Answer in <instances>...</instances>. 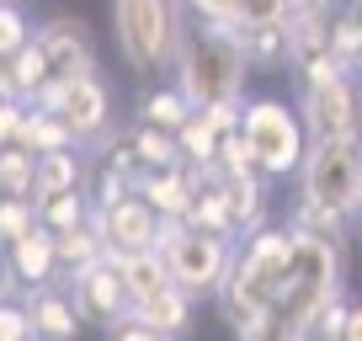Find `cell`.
<instances>
[{"instance_id": "obj_1", "label": "cell", "mask_w": 362, "mask_h": 341, "mask_svg": "<svg viewBox=\"0 0 362 341\" xmlns=\"http://www.w3.org/2000/svg\"><path fill=\"white\" fill-rule=\"evenodd\" d=\"M112 37L134 75H176L187 43V6L181 0H112Z\"/></svg>"}, {"instance_id": "obj_2", "label": "cell", "mask_w": 362, "mask_h": 341, "mask_svg": "<svg viewBox=\"0 0 362 341\" xmlns=\"http://www.w3.org/2000/svg\"><path fill=\"white\" fill-rule=\"evenodd\" d=\"M245 69H250V54L235 27H218V22L187 27V43L176 59V86L192 96V107L245 102Z\"/></svg>"}, {"instance_id": "obj_3", "label": "cell", "mask_w": 362, "mask_h": 341, "mask_svg": "<svg viewBox=\"0 0 362 341\" xmlns=\"http://www.w3.org/2000/svg\"><path fill=\"white\" fill-rule=\"evenodd\" d=\"M298 208L315 219H362V139H315L298 166Z\"/></svg>"}, {"instance_id": "obj_4", "label": "cell", "mask_w": 362, "mask_h": 341, "mask_svg": "<svg viewBox=\"0 0 362 341\" xmlns=\"http://www.w3.org/2000/svg\"><path fill=\"white\" fill-rule=\"evenodd\" d=\"M288 229H293V267H288V277L277 283V299H272V304L304 325L320 304H330V299L341 294V277H346V256H341V250L346 245L320 235V229H309V224H293V219H288Z\"/></svg>"}, {"instance_id": "obj_5", "label": "cell", "mask_w": 362, "mask_h": 341, "mask_svg": "<svg viewBox=\"0 0 362 341\" xmlns=\"http://www.w3.org/2000/svg\"><path fill=\"white\" fill-rule=\"evenodd\" d=\"M155 250L165 256L170 277H176L187 294L208 299V294H218V288H224L229 267H235L240 240H229V235H208V229H192L187 219H165V224H160Z\"/></svg>"}, {"instance_id": "obj_6", "label": "cell", "mask_w": 362, "mask_h": 341, "mask_svg": "<svg viewBox=\"0 0 362 341\" xmlns=\"http://www.w3.org/2000/svg\"><path fill=\"white\" fill-rule=\"evenodd\" d=\"M240 134L250 139V149H256L261 176H267V182L298 176V166H304V155H309L304 117H298L288 102H277V96H245V112H240Z\"/></svg>"}, {"instance_id": "obj_7", "label": "cell", "mask_w": 362, "mask_h": 341, "mask_svg": "<svg viewBox=\"0 0 362 341\" xmlns=\"http://www.w3.org/2000/svg\"><path fill=\"white\" fill-rule=\"evenodd\" d=\"M298 117H304L309 144L315 139H362V75L341 69L330 80H309L298 96Z\"/></svg>"}, {"instance_id": "obj_8", "label": "cell", "mask_w": 362, "mask_h": 341, "mask_svg": "<svg viewBox=\"0 0 362 341\" xmlns=\"http://www.w3.org/2000/svg\"><path fill=\"white\" fill-rule=\"evenodd\" d=\"M37 102L54 107V112L75 128L80 144H107V139L117 134V128H112L117 123V102H112V86L102 80V69L75 75V80H64V86H48Z\"/></svg>"}, {"instance_id": "obj_9", "label": "cell", "mask_w": 362, "mask_h": 341, "mask_svg": "<svg viewBox=\"0 0 362 341\" xmlns=\"http://www.w3.org/2000/svg\"><path fill=\"white\" fill-rule=\"evenodd\" d=\"M64 294L75 299L80 320L96 325V330H107V325H117L123 315H134V299H128V283H123V272H117L112 256L80 267V272H64Z\"/></svg>"}, {"instance_id": "obj_10", "label": "cell", "mask_w": 362, "mask_h": 341, "mask_svg": "<svg viewBox=\"0 0 362 341\" xmlns=\"http://www.w3.org/2000/svg\"><path fill=\"white\" fill-rule=\"evenodd\" d=\"M33 43L43 48L48 86H64V80L96 69V37H90V22H80V16H48V22H37Z\"/></svg>"}, {"instance_id": "obj_11", "label": "cell", "mask_w": 362, "mask_h": 341, "mask_svg": "<svg viewBox=\"0 0 362 341\" xmlns=\"http://www.w3.org/2000/svg\"><path fill=\"white\" fill-rule=\"evenodd\" d=\"M90 219H96V229H102L107 250H149L160 240V224H165V214H160L139 187L123 192V197H112V203H102Z\"/></svg>"}, {"instance_id": "obj_12", "label": "cell", "mask_w": 362, "mask_h": 341, "mask_svg": "<svg viewBox=\"0 0 362 341\" xmlns=\"http://www.w3.org/2000/svg\"><path fill=\"white\" fill-rule=\"evenodd\" d=\"M218 315L229 320V325H245V320H256L261 309H272V299H277V277H267V272H256V267L245 262L235 250V267H229V277H224V288H218Z\"/></svg>"}, {"instance_id": "obj_13", "label": "cell", "mask_w": 362, "mask_h": 341, "mask_svg": "<svg viewBox=\"0 0 362 341\" xmlns=\"http://www.w3.org/2000/svg\"><path fill=\"white\" fill-rule=\"evenodd\" d=\"M6 262H11V277H16L22 294L27 288H48V283L64 277V267H59V235L43 229V224H37L33 235L11 240V245H6Z\"/></svg>"}, {"instance_id": "obj_14", "label": "cell", "mask_w": 362, "mask_h": 341, "mask_svg": "<svg viewBox=\"0 0 362 341\" xmlns=\"http://www.w3.org/2000/svg\"><path fill=\"white\" fill-rule=\"evenodd\" d=\"M27 309H33V330L43 341H80L86 320H80L75 299L64 294V283H48V288H27Z\"/></svg>"}, {"instance_id": "obj_15", "label": "cell", "mask_w": 362, "mask_h": 341, "mask_svg": "<svg viewBox=\"0 0 362 341\" xmlns=\"http://www.w3.org/2000/svg\"><path fill=\"white\" fill-rule=\"evenodd\" d=\"M134 315L144 320V325H155L160 336L181 341V336H192V325H197V294H187L181 283H165L155 299H139Z\"/></svg>"}, {"instance_id": "obj_16", "label": "cell", "mask_w": 362, "mask_h": 341, "mask_svg": "<svg viewBox=\"0 0 362 341\" xmlns=\"http://www.w3.org/2000/svg\"><path fill=\"white\" fill-rule=\"evenodd\" d=\"M197 182H203V176H197L192 166H165V170H139L134 176V187L165 219H187V208H192V197H197Z\"/></svg>"}, {"instance_id": "obj_17", "label": "cell", "mask_w": 362, "mask_h": 341, "mask_svg": "<svg viewBox=\"0 0 362 341\" xmlns=\"http://www.w3.org/2000/svg\"><path fill=\"white\" fill-rule=\"evenodd\" d=\"M240 256H245L256 272H267V277L283 283L288 267H293V229H288V224H261L256 235L240 240Z\"/></svg>"}, {"instance_id": "obj_18", "label": "cell", "mask_w": 362, "mask_h": 341, "mask_svg": "<svg viewBox=\"0 0 362 341\" xmlns=\"http://www.w3.org/2000/svg\"><path fill=\"white\" fill-rule=\"evenodd\" d=\"M187 224H192V229H208V235L240 240V229H235V203H229V182H224V176H203V182H197V197H192V208H187Z\"/></svg>"}, {"instance_id": "obj_19", "label": "cell", "mask_w": 362, "mask_h": 341, "mask_svg": "<svg viewBox=\"0 0 362 341\" xmlns=\"http://www.w3.org/2000/svg\"><path fill=\"white\" fill-rule=\"evenodd\" d=\"M112 262H117V272H123L134 304H139V299H155L165 283H176L170 267H165V256H160L155 245H149V250H112Z\"/></svg>"}, {"instance_id": "obj_20", "label": "cell", "mask_w": 362, "mask_h": 341, "mask_svg": "<svg viewBox=\"0 0 362 341\" xmlns=\"http://www.w3.org/2000/svg\"><path fill=\"white\" fill-rule=\"evenodd\" d=\"M224 182H229V203H235V229H240V240L256 235L261 224H272L267 176H224Z\"/></svg>"}, {"instance_id": "obj_21", "label": "cell", "mask_w": 362, "mask_h": 341, "mask_svg": "<svg viewBox=\"0 0 362 341\" xmlns=\"http://www.w3.org/2000/svg\"><path fill=\"white\" fill-rule=\"evenodd\" d=\"M16 144H27L33 155H48V149H69V144H80V139H75V128H69L64 117L54 112V107H43V102H27L22 139H16Z\"/></svg>"}, {"instance_id": "obj_22", "label": "cell", "mask_w": 362, "mask_h": 341, "mask_svg": "<svg viewBox=\"0 0 362 341\" xmlns=\"http://www.w3.org/2000/svg\"><path fill=\"white\" fill-rule=\"evenodd\" d=\"M69 187H86V155H80V144L37 155V192H33V203L48 197V192H69Z\"/></svg>"}, {"instance_id": "obj_23", "label": "cell", "mask_w": 362, "mask_h": 341, "mask_svg": "<svg viewBox=\"0 0 362 341\" xmlns=\"http://www.w3.org/2000/svg\"><path fill=\"white\" fill-rule=\"evenodd\" d=\"M197 107H192V96L181 91V86H149L144 96H139V123H155V128H170V134H176L181 123H187V117H192Z\"/></svg>"}, {"instance_id": "obj_24", "label": "cell", "mask_w": 362, "mask_h": 341, "mask_svg": "<svg viewBox=\"0 0 362 341\" xmlns=\"http://www.w3.org/2000/svg\"><path fill=\"white\" fill-rule=\"evenodd\" d=\"M123 134H128V149H134L139 170H165V166H181V149H176V134H170V128L134 123V128H123Z\"/></svg>"}, {"instance_id": "obj_25", "label": "cell", "mask_w": 362, "mask_h": 341, "mask_svg": "<svg viewBox=\"0 0 362 341\" xmlns=\"http://www.w3.org/2000/svg\"><path fill=\"white\" fill-rule=\"evenodd\" d=\"M90 214H96V203H90L86 187H69V192H48V197H37V224L54 229V235H64V229L86 224Z\"/></svg>"}, {"instance_id": "obj_26", "label": "cell", "mask_w": 362, "mask_h": 341, "mask_svg": "<svg viewBox=\"0 0 362 341\" xmlns=\"http://www.w3.org/2000/svg\"><path fill=\"white\" fill-rule=\"evenodd\" d=\"M102 256H112V250H107L96 219H86V224H75V229H64V235H59V267H64V272H80V267L102 262Z\"/></svg>"}, {"instance_id": "obj_27", "label": "cell", "mask_w": 362, "mask_h": 341, "mask_svg": "<svg viewBox=\"0 0 362 341\" xmlns=\"http://www.w3.org/2000/svg\"><path fill=\"white\" fill-rule=\"evenodd\" d=\"M37 192V155L27 144L0 149V197H33Z\"/></svg>"}, {"instance_id": "obj_28", "label": "cell", "mask_w": 362, "mask_h": 341, "mask_svg": "<svg viewBox=\"0 0 362 341\" xmlns=\"http://www.w3.org/2000/svg\"><path fill=\"white\" fill-rule=\"evenodd\" d=\"M298 320L293 315H283V309L272 304V309H261L256 320H245V325L235 330V341H298Z\"/></svg>"}, {"instance_id": "obj_29", "label": "cell", "mask_w": 362, "mask_h": 341, "mask_svg": "<svg viewBox=\"0 0 362 341\" xmlns=\"http://www.w3.org/2000/svg\"><path fill=\"white\" fill-rule=\"evenodd\" d=\"M218 176H261V160H256V149H250V139L240 128L218 139Z\"/></svg>"}, {"instance_id": "obj_30", "label": "cell", "mask_w": 362, "mask_h": 341, "mask_svg": "<svg viewBox=\"0 0 362 341\" xmlns=\"http://www.w3.org/2000/svg\"><path fill=\"white\" fill-rule=\"evenodd\" d=\"M37 229V203L33 197H0V245L33 235Z\"/></svg>"}, {"instance_id": "obj_31", "label": "cell", "mask_w": 362, "mask_h": 341, "mask_svg": "<svg viewBox=\"0 0 362 341\" xmlns=\"http://www.w3.org/2000/svg\"><path fill=\"white\" fill-rule=\"evenodd\" d=\"M33 33H37V27L27 22L22 6H16V0H0V48H6V54H16V48L33 43Z\"/></svg>"}, {"instance_id": "obj_32", "label": "cell", "mask_w": 362, "mask_h": 341, "mask_svg": "<svg viewBox=\"0 0 362 341\" xmlns=\"http://www.w3.org/2000/svg\"><path fill=\"white\" fill-rule=\"evenodd\" d=\"M33 336V309H27L22 294L0 299V341H27Z\"/></svg>"}, {"instance_id": "obj_33", "label": "cell", "mask_w": 362, "mask_h": 341, "mask_svg": "<svg viewBox=\"0 0 362 341\" xmlns=\"http://www.w3.org/2000/svg\"><path fill=\"white\" fill-rule=\"evenodd\" d=\"M181 6H187L197 22H218V27H229V22L240 16V6H245V0H181Z\"/></svg>"}, {"instance_id": "obj_34", "label": "cell", "mask_w": 362, "mask_h": 341, "mask_svg": "<svg viewBox=\"0 0 362 341\" xmlns=\"http://www.w3.org/2000/svg\"><path fill=\"white\" fill-rule=\"evenodd\" d=\"M22 117H27V102H22V96H0V149L22 139Z\"/></svg>"}, {"instance_id": "obj_35", "label": "cell", "mask_w": 362, "mask_h": 341, "mask_svg": "<svg viewBox=\"0 0 362 341\" xmlns=\"http://www.w3.org/2000/svg\"><path fill=\"white\" fill-rule=\"evenodd\" d=\"M107 341H170V336H160V330L144 325L139 315H123L117 325H107Z\"/></svg>"}, {"instance_id": "obj_36", "label": "cell", "mask_w": 362, "mask_h": 341, "mask_svg": "<svg viewBox=\"0 0 362 341\" xmlns=\"http://www.w3.org/2000/svg\"><path fill=\"white\" fill-rule=\"evenodd\" d=\"M0 96H16V54L0 48Z\"/></svg>"}, {"instance_id": "obj_37", "label": "cell", "mask_w": 362, "mask_h": 341, "mask_svg": "<svg viewBox=\"0 0 362 341\" xmlns=\"http://www.w3.org/2000/svg\"><path fill=\"white\" fill-rule=\"evenodd\" d=\"M341 341H362V304H346V320H341Z\"/></svg>"}, {"instance_id": "obj_38", "label": "cell", "mask_w": 362, "mask_h": 341, "mask_svg": "<svg viewBox=\"0 0 362 341\" xmlns=\"http://www.w3.org/2000/svg\"><path fill=\"white\" fill-rule=\"evenodd\" d=\"M27 341H43V336H37V330H33V336H27Z\"/></svg>"}, {"instance_id": "obj_39", "label": "cell", "mask_w": 362, "mask_h": 341, "mask_svg": "<svg viewBox=\"0 0 362 341\" xmlns=\"http://www.w3.org/2000/svg\"><path fill=\"white\" fill-rule=\"evenodd\" d=\"M357 6H362V0H357Z\"/></svg>"}]
</instances>
